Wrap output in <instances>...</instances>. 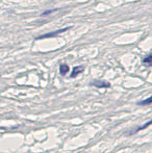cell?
Here are the masks:
<instances>
[{
    "mask_svg": "<svg viewBox=\"0 0 152 153\" xmlns=\"http://www.w3.org/2000/svg\"><path fill=\"white\" fill-rule=\"evenodd\" d=\"M150 125H152V120L151 121H148V122H146L144 125H142V126H139L136 129H132V130H130V131H128L127 132V134L128 135H132V134H136V133H138V132H140L141 130H144V129H146L148 126H150Z\"/></svg>",
    "mask_w": 152,
    "mask_h": 153,
    "instance_id": "3957f363",
    "label": "cell"
},
{
    "mask_svg": "<svg viewBox=\"0 0 152 153\" xmlns=\"http://www.w3.org/2000/svg\"><path fill=\"white\" fill-rule=\"evenodd\" d=\"M71 27H66V28H63V29H59V30H54L52 32H48V33H45L41 36H38L36 38V40H42V39H47V38H54V36H59L61 33H64L65 31H68Z\"/></svg>",
    "mask_w": 152,
    "mask_h": 153,
    "instance_id": "6da1fadb",
    "label": "cell"
},
{
    "mask_svg": "<svg viewBox=\"0 0 152 153\" xmlns=\"http://www.w3.org/2000/svg\"><path fill=\"white\" fill-rule=\"evenodd\" d=\"M56 10H57V8H55V10H46V12L42 13L41 16H47V15H50V14H52V13L56 12Z\"/></svg>",
    "mask_w": 152,
    "mask_h": 153,
    "instance_id": "ba28073f",
    "label": "cell"
},
{
    "mask_svg": "<svg viewBox=\"0 0 152 153\" xmlns=\"http://www.w3.org/2000/svg\"><path fill=\"white\" fill-rule=\"evenodd\" d=\"M91 85L98 89H106V88L110 87V83L108 81H103V80H94L93 82H91Z\"/></svg>",
    "mask_w": 152,
    "mask_h": 153,
    "instance_id": "7a4b0ae2",
    "label": "cell"
},
{
    "mask_svg": "<svg viewBox=\"0 0 152 153\" xmlns=\"http://www.w3.org/2000/svg\"><path fill=\"white\" fill-rule=\"evenodd\" d=\"M83 70H85V68H83L82 66H77L75 67V68L73 69V71H72V73H71V75H70V77L71 78H75L76 76H78L80 73H82L83 72Z\"/></svg>",
    "mask_w": 152,
    "mask_h": 153,
    "instance_id": "277c9868",
    "label": "cell"
},
{
    "mask_svg": "<svg viewBox=\"0 0 152 153\" xmlns=\"http://www.w3.org/2000/svg\"><path fill=\"white\" fill-rule=\"evenodd\" d=\"M152 103V96L149 97V98L145 99V100L143 101H140V102H138V105H142V106H145V105H149Z\"/></svg>",
    "mask_w": 152,
    "mask_h": 153,
    "instance_id": "8992f818",
    "label": "cell"
},
{
    "mask_svg": "<svg viewBox=\"0 0 152 153\" xmlns=\"http://www.w3.org/2000/svg\"><path fill=\"white\" fill-rule=\"evenodd\" d=\"M69 70H70V68L68 65L62 64L61 66H59V73H61V75H63V76H65V75L69 72Z\"/></svg>",
    "mask_w": 152,
    "mask_h": 153,
    "instance_id": "5b68a950",
    "label": "cell"
},
{
    "mask_svg": "<svg viewBox=\"0 0 152 153\" xmlns=\"http://www.w3.org/2000/svg\"><path fill=\"white\" fill-rule=\"evenodd\" d=\"M143 62H144L145 65H148V66H152V54L145 57V59H143Z\"/></svg>",
    "mask_w": 152,
    "mask_h": 153,
    "instance_id": "52a82bcc",
    "label": "cell"
}]
</instances>
